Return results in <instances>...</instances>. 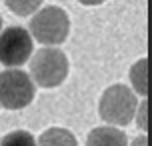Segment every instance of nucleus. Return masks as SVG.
<instances>
[{
    "label": "nucleus",
    "instance_id": "13",
    "mask_svg": "<svg viewBox=\"0 0 152 146\" xmlns=\"http://www.w3.org/2000/svg\"><path fill=\"white\" fill-rule=\"evenodd\" d=\"M0 30H2V16H0Z\"/></svg>",
    "mask_w": 152,
    "mask_h": 146
},
{
    "label": "nucleus",
    "instance_id": "11",
    "mask_svg": "<svg viewBox=\"0 0 152 146\" xmlns=\"http://www.w3.org/2000/svg\"><path fill=\"white\" fill-rule=\"evenodd\" d=\"M138 116H140V128L146 130V102L140 104V112H138Z\"/></svg>",
    "mask_w": 152,
    "mask_h": 146
},
{
    "label": "nucleus",
    "instance_id": "12",
    "mask_svg": "<svg viewBox=\"0 0 152 146\" xmlns=\"http://www.w3.org/2000/svg\"><path fill=\"white\" fill-rule=\"evenodd\" d=\"M80 4H84V6H98V4H102V2H106V0H78Z\"/></svg>",
    "mask_w": 152,
    "mask_h": 146
},
{
    "label": "nucleus",
    "instance_id": "3",
    "mask_svg": "<svg viewBox=\"0 0 152 146\" xmlns=\"http://www.w3.org/2000/svg\"><path fill=\"white\" fill-rule=\"evenodd\" d=\"M136 94L124 84H114L104 90L98 104L100 118L112 126H126L136 114Z\"/></svg>",
    "mask_w": 152,
    "mask_h": 146
},
{
    "label": "nucleus",
    "instance_id": "6",
    "mask_svg": "<svg viewBox=\"0 0 152 146\" xmlns=\"http://www.w3.org/2000/svg\"><path fill=\"white\" fill-rule=\"evenodd\" d=\"M126 134L114 126H100L88 134V144H126Z\"/></svg>",
    "mask_w": 152,
    "mask_h": 146
},
{
    "label": "nucleus",
    "instance_id": "1",
    "mask_svg": "<svg viewBox=\"0 0 152 146\" xmlns=\"http://www.w3.org/2000/svg\"><path fill=\"white\" fill-rule=\"evenodd\" d=\"M30 36L44 46H58L68 38L70 18L66 10L60 6L38 8L30 18Z\"/></svg>",
    "mask_w": 152,
    "mask_h": 146
},
{
    "label": "nucleus",
    "instance_id": "9",
    "mask_svg": "<svg viewBox=\"0 0 152 146\" xmlns=\"http://www.w3.org/2000/svg\"><path fill=\"white\" fill-rule=\"evenodd\" d=\"M6 8L16 16H32L42 6V0H4Z\"/></svg>",
    "mask_w": 152,
    "mask_h": 146
},
{
    "label": "nucleus",
    "instance_id": "4",
    "mask_svg": "<svg viewBox=\"0 0 152 146\" xmlns=\"http://www.w3.org/2000/svg\"><path fill=\"white\" fill-rule=\"evenodd\" d=\"M36 96V84L18 66H10L0 72V106L6 110L26 108Z\"/></svg>",
    "mask_w": 152,
    "mask_h": 146
},
{
    "label": "nucleus",
    "instance_id": "5",
    "mask_svg": "<svg viewBox=\"0 0 152 146\" xmlns=\"http://www.w3.org/2000/svg\"><path fill=\"white\" fill-rule=\"evenodd\" d=\"M34 38L30 32L22 26H10L6 30H0V64L6 68L22 66L32 56Z\"/></svg>",
    "mask_w": 152,
    "mask_h": 146
},
{
    "label": "nucleus",
    "instance_id": "8",
    "mask_svg": "<svg viewBox=\"0 0 152 146\" xmlns=\"http://www.w3.org/2000/svg\"><path fill=\"white\" fill-rule=\"evenodd\" d=\"M42 144H76V136L64 128H48L40 136Z\"/></svg>",
    "mask_w": 152,
    "mask_h": 146
},
{
    "label": "nucleus",
    "instance_id": "10",
    "mask_svg": "<svg viewBox=\"0 0 152 146\" xmlns=\"http://www.w3.org/2000/svg\"><path fill=\"white\" fill-rule=\"evenodd\" d=\"M2 144H34L36 140H34V136L32 134H28L26 130H14V132H10V134H6L4 138L0 140Z\"/></svg>",
    "mask_w": 152,
    "mask_h": 146
},
{
    "label": "nucleus",
    "instance_id": "2",
    "mask_svg": "<svg viewBox=\"0 0 152 146\" xmlns=\"http://www.w3.org/2000/svg\"><path fill=\"white\" fill-rule=\"evenodd\" d=\"M68 76V58L60 48H40L30 60V78L40 88L60 86Z\"/></svg>",
    "mask_w": 152,
    "mask_h": 146
},
{
    "label": "nucleus",
    "instance_id": "7",
    "mask_svg": "<svg viewBox=\"0 0 152 146\" xmlns=\"http://www.w3.org/2000/svg\"><path fill=\"white\" fill-rule=\"evenodd\" d=\"M130 82H132V88L136 90L140 96H146V90H148V82H146V60H138L132 68H130Z\"/></svg>",
    "mask_w": 152,
    "mask_h": 146
}]
</instances>
